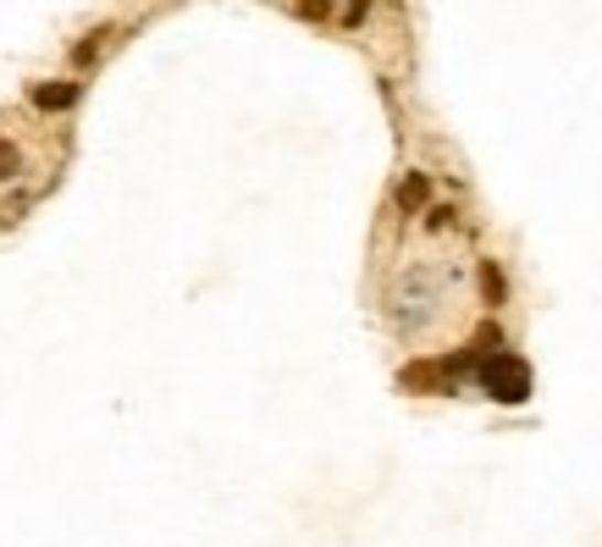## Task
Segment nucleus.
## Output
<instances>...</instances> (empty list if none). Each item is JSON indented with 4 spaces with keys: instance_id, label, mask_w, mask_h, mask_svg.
I'll return each instance as SVG.
<instances>
[{
    "instance_id": "nucleus-5",
    "label": "nucleus",
    "mask_w": 602,
    "mask_h": 547,
    "mask_svg": "<svg viewBox=\"0 0 602 547\" xmlns=\"http://www.w3.org/2000/svg\"><path fill=\"white\" fill-rule=\"evenodd\" d=\"M12 172H18V150H12L7 139H0V183H7Z\"/></svg>"
},
{
    "instance_id": "nucleus-3",
    "label": "nucleus",
    "mask_w": 602,
    "mask_h": 547,
    "mask_svg": "<svg viewBox=\"0 0 602 547\" xmlns=\"http://www.w3.org/2000/svg\"><path fill=\"white\" fill-rule=\"evenodd\" d=\"M420 200H426V178L415 172V178H404V189H398V205H404V211H415Z\"/></svg>"
},
{
    "instance_id": "nucleus-1",
    "label": "nucleus",
    "mask_w": 602,
    "mask_h": 547,
    "mask_svg": "<svg viewBox=\"0 0 602 547\" xmlns=\"http://www.w3.org/2000/svg\"><path fill=\"white\" fill-rule=\"evenodd\" d=\"M475 376H481L486 398H497V404H525L530 398V365L519 354H486L475 365Z\"/></svg>"
},
{
    "instance_id": "nucleus-2",
    "label": "nucleus",
    "mask_w": 602,
    "mask_h": 547,
    "mask_svg": "<svg viewBox=\"0 0 602 547\" xmlns=\"http://www.w3.org/2000/svg\"><path fill=\"white\" fill-rule=\"evenodd\" d=\"M73 100H78L73 84H40V89H34V106H40V111H67Z\"/></svg>"
},
{
    "instance_id": "nucleus-4",
    "label": "nucleus",
    "mask_w": 602,
    "mask_h": 547,
    "mask_svg": "<svg viewBox=\"0 0 602 547\" xmlns=\"http://www.w3.org/2000/svg\"><path fill=\"white\" fill-rule=\"evenodd\" d=\"M481 288H486L492 304H503V277H497V266H481Z\"/></svg>"
}]
</instances>
